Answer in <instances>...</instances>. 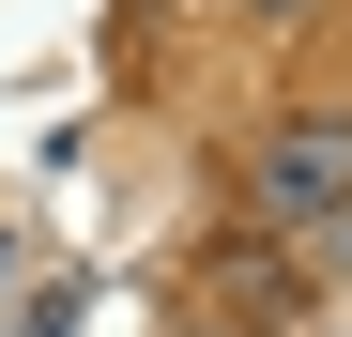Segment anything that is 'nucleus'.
I'll use <instances>...</instances> for the list:
<instances>
[{"mask_svg": "<svg viewBox=\"0 0 352 337\" xmlns=\"http://www.w3.org/2000/svg\"><path fill=\"white\" fill-rule=\"evenodd\" d=\"M322 261H337V292H352V215H337V230H322Z\"/></svg>", "mask_w": 352, "mask_h": 337, "instance_id": "obj_2", "label": "nucleus"}, {"mask_svg": "<svg viewBox=\"0 0 352 337\" xmlns=\"http://www.w3.org/2000/svg\"><path fill=\"white\" fill-rule=\"evenodd\" d=\"M261 199L291 215V230H337V215H352V123H291L261 153Z\"/></svg>", "mask_w": 352, "mask_h": 337, "instance_id": "obj_1", "label": "nucleus"}]
</instances>
